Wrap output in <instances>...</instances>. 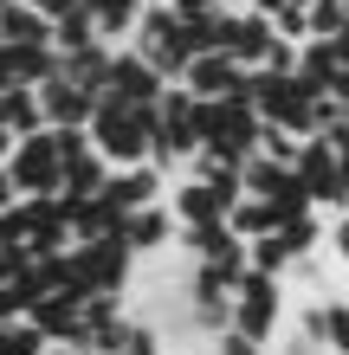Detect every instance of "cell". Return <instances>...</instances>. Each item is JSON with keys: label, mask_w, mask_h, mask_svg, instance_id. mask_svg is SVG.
<instances>
[{"label": "cell", "mask_w": 349, "mask_h": 355, "mask_svg": "<svg viewBox=\"0 0 349 355\" xmlns=\"http://www.w3.org/2000/svg\"><path fill=\"white\" fill-rule=\"evenodd\" d=\"M91 142L110 168H136V162H155V103H123V97H97L91 110Z\"/></svg>", "instance_id": "6da1fadb"}, {"label": "cell", "mask_w": 349, "mask_h": 355, "mask_svg": "<svg viewBox=\"0 0 349 355\" xmlns=\"http://www.w3.org/2000/svg\"><path fill=\"white\" fill-rule=\"evenodd\" d=\"M284 278H272V271H246L239 291H233V329H246V336H259L265 349L278 343L284 329Z\"/></svg>", "instance_id": "7a4b0ae2"}, {"label": "cell", "mask_w": 349, "mask_h": 355, "mask_svg": "<svg viewBox=\"0 0 349 355\" xmlns=\"http://www.w3.org/2000/svg\"><path fill=\"white\" fill-rule=\"evenodd\" d=\"M201 149V123H194V91L169 85L155 103V168H181Z\"/></svg>", "instance_id": "3957f363"}, {"label": "cell", "mask_w": 349, "mask_h": 355, "mask_svg": "<svg viewBox=\"0 0 349 355\" xmlns=\"http://www.w3.org/2000/svg\"><path fill=\"white\" fill-rule=\"evenodd\" d=\"M58 168H65V149H58V130L46 123V130L33 136H13V155H7V175L19 194H58Z\"/></svg>", "instance_id": "277c9868"}, {"label": "cell", "mask_w": 349, "mask_h": 355, "mask_svg": "<svg viewBox=\"0 0 349 355\" xmlns=\"http://www.w3.org/2000/svg\"><path fill=\"white\" fill-rule=\"evenodd\" d=\"M130 46L149 58L169 85H181V71H188V46H181V13H175V7H142Z\"/></svg>", "instance_id": "5b68a950"}, {"label": "cell", "mask_w": 349, "mask_h": 355, "mask_svg": "<svg viewBox=\"0 0 349 355\" xmlns=\"http://www.w3.org/2000/svg\"><path fill=\"white\" fill-rule=\"evenodd\" d=\"M123 239H130L136 259H162V252H175V245H181V220H175L169 200L136 207V214H123Z\"/></svg>", "instance_id": "8992f818"}, {"label": "cell", "mask_w": 349, "mask_h": 355, "mask_svg": "<svg viewBox=\"0 0 349 355\" xmlns=\"http://www.w3.org/2000/svg\"><path fill=\"white\" fill-rule=\"evenodd\" d=\"M162 91H169V78H162L136 46H117V52H110V85H104V97H123V103H162Z\"/></svg>", "instance_id": "52a82bcc"}, {"label": "cell", "mask_w": 349, "mask_h": 355, "mask_svg": "<svg viewBox=\"0 0 349 355\" xmlns=\"http://www.w3.org/2000/svg\"><path fill=\"white\" fill-rule=\"evenodd\" d=\"M246 78H253V71H246L233 52L214 46V52H194V58H188L181 85H188L194 97H246Z\"/></svg>", "instance_id": "ba28073f"}, {"label": "cell", "mask_w": 349, "mask_h": 355, "mask_svg": "<svg viewBox=\"0 0 349 355\" xmlns=\"http://www.w3.org/2000/svg\"><path fill=\"white\" fill-rule=\"evenodd\" d=\"M298 329H304V336H311L323 355H349V291H330V297L304 304Z\"/></svg>", "instance_id": "9c48e42d"}, {"label": "cell", "mask_w": 349, "mask_h": 355, "mask_svg": "<svg viewBox=\"0 0 349 355\" xmlns=\"http://www.w3.org/2000/svg\"><path fill=\"white\" fill-rule=\"evenodd\" d=\"M162 175H169V168H155V162H136V168H110V181H104V200L117 207V214H136V207H155V200H169V187H162Z\"/></svg>", "instance_id": "30bf717a"}, {"label": "cell", "mask_w": 349, "mask_h": 355, "mask_svg": "<svg viewBox=\"0 0 349 355\" xmlns=\"http://www.w3.org/2000/svg\"><path fill=\"white\" fill-rule=\"evenodd\" d=\"M39 103H46V123L71 130V123H91L97 91H91V85H78V78H65V71H52L46 85H39Z\"/></svg>", "instance_id": "8fae6325"}, {"label": "cell", "mask_w": 349, "mask_h": 355, "mask_svg": "<svg viewBox=\"0 0 349 355\" xmlns=\"http://www.w3.org/2000/svg\"><path fill=\"white\" fill-rule=\"evenodd\" d=\"M169 207H175L181 226H201V220H227L233 194H227V187H214V181H201V175H188V181L169 187Z\"/></svg>", "instance_id": "7c38bea8"}, {"label": "cell", "mask_w": 349, "mask_h": 355, "mask_svg": "<svg viewBox=\"0 0 349 355\" xmlns=\"http://www.w3.org/2000/svg\"><path fill=\"white\" fill-rule=\"evenodd\" d=\"M298 78L311 85L317 97L343 78V52H337V39H298Z\"/></svg>", "instance_id": "4fadbf2b"}, {"label": "cell", "mask_w": 349, "mask_h": 355, "mask_svg": "<svg viewBox=\"0 0 349 355\" xmlns=\"http://www.w3.org/2000/svg\"><path fill=\"white\" fill-rule=\"evenodd\" d=\"M104 181H110V162L97 155V142H91V149L65 155V168H58V194H104Z\"/></svg>", "instance_id": "5bb4252c"}, {"label": "cell", "mask_w": 349, "mask_h": 355, "mask_svg": "<svg viewBox=\"0 0 349 355\" xmlns=\"http://www.w3.org/2000/svg\"><path fill=\"white\" fill-rule=\"evenodd\" d=\"M0 39H13V46H52V19L33 0H13V7H0Z\"/></svg>", "instance_id": "9a60e30c"}, {"label": "cell", "mask_w": 349, "mask_h": 355, "mask_svg": "<svg viewBox=\"0 0 349 355\" xmlns=\"http://www.w3.org/2000/svg\"><path fill=\"white\" fill-rule=\"evenodd\" d=\"M85 46H104V33H97L91 7L58 13V19H52V52H58V58H71V52H85Z\"/></svg>", "instance_id": "2e32d148"}, {"label": "cell", "mask_w": 349, "mask_h": 355, "mask_svg": "<svg viewBox=\"0 0 349 355\" xmlns=\"http://www.w3.org/2000/svg\"><path fill=\"white\" fill-rule=\"evenodd\" d=\"M85 7L97 19V33H104V46H130V33L142 19V0H85Z\"/></svg>", "instance_id": "e0dca14e"}, {"label": "cell", "mask_w": 349, "mask_h": 355, "mask_svg": "<svg viewBox=\"0 0 349 355\" xmlns=\"http://www.w3.org/2000/svg\"><path fill=\"white\" fill-rule=\"evenodd\" d=\"M110 52H117V46H85V52L58 58V71H65V78H78V85H91L97 97H104V85H110Z\"/></svg>", "instance_id": "ac0fdd59"}, {"label": "cell", "mask_w": 349, "mask_h": 355, "mask_svg": "<svg viewBox=\"0 0 349 355\" xmlns=\"http://www.w3.org/2000/svg\"><path fill=\"white\" fill-rule=\"evenodd\" d=\"M246 259H253V271H272V278H291V271H298V259H291V245H284V233L246 239Z\"/></svg>", "instance_id": "d6986e66"}, {"label": "cell", "mask_w": 349, "mask_h": 355, "mask_svg": "<svg viewBox=\"0 0 349 355\" xmlns=\"http://www.w3.org/2000/svg\"><path fill=\"white\" fill-rule=\"evenodd\" d=\"M0 123H7L13 136L46 130V103H39V91H7V110H0Z\"/></svg>", "instance_id": "ffe728a7"}, {"label": "cell", "mask_w": 349, "mask_h": 355, "mask_svg": "<svg viewBox=\"0 0 349 355\" xmlns=\"http://www.w3.org/2000/svg\"><path fill=\"white\" fill-rule=\"evenodd\" d=\"M343 26H349L343 0H311V7H304V33H311V39H337Z\"/></svg>", "instance_id": "44dd1931"}, {"label": "cell", "mask_w": 349, "mask_h": 355, "mask_svg": "<svg viewBox=\"0 0 349 355\" xmlns=\"http://www.w3.org/2000/svg\"><path fill=\"white\" fill-rule=\"evenodd\" d=\"M323 265H330L337 278H349V207H343V214H330V233H323Z\"/></svg>", "instance_id": "7402d4cb"}, {"label": "cell", "mask_w": 349, "mask_h": 355, "mask_svg": "<svg viewBox=\"0 0 349 355\" xmlns=\"http://www.w3.org/2000/svg\"><path fill=\"white\" fill-rule=\"evenodd\" d=\"M207 355H265V343H259V336H246V329H233V323H227V329H220V336L207 343Z\"/></svg>", "instance_id": "603a6c76"}, {"label": "cell", "mask_w": 349, "mask_h": 355, "mask_svg": "<svg viewBox=\"0 0 349 355\" xmlns=\"http://www.w3.org/2000/svg\"><path fill=\"white\" fill-rule=\"evenodd\" d=\"M330 149H337V175H343V194H349V123H330Z\"/></svg>", "instance_id": "cb8c5ba5"}, {"label": "cell", "mask_w": 349, "mask_h": 355, "mask_svg": "<svg viewBox=\"0 0 349 355\" xmlns=\"http://www.w3.org/2000/svg\"><path fill=\"white\" fill-rule=\"evenodd\" d=\"M169 7H175L181 19H207V13H220V0H169Z\"/></svg>", "instance_id": "d4e9b609"}, {"label": "cell", "mask_w": 349, "mask_h": 355, "mask_svg": "<svg viewBox=\"0 0 349 355\" xmlns=\"http://www.w3.org/2000/svg\"><path fill=\"white\" fill-rule=\"evenodd\" d=\"M33 7L46 13V19H58V13H71V7H85V0H33Z\"/></svg>", "instance_id": "484cf974"}, {"label": "cell", "mask_w": 349, "mask_h": 355, "mask_svg": "<svg viewBox=\"0 0 349 355\" xmlns=\"http://www.w3.org/2000/svg\"><path fill=\"white\" fill-rule=\"evenodd\" d=\"M7 155H13V130L0 123V162H7Z\"/></svg>", "instance_id": "4316f807"}, {"label": "cell", "mask_w": 349, "mask_h": 355, "mask_svg": "<svg viewBox=\"0 0 349 355\" xmlns=\"http://www.w3.org/2000/svg\"><path fill=\"white\" fill-rule=\"evenodd\" d=\"M46 355H85V349H78V343H52Z\"/></svg>", "instance_id": "83f0119b"}, {"label": "cell", "mask_w": 349, "mask_h": 355, "mask_svg": "<svg viewBox=\"0 0 349 355\" xmlns=\"http://www.w3.org/2000/svg\"><path fill=\"white\" fill-rule=\"evenodd\" d=\"M220 7H253V0H220Z\"/></svg>", "instance_id": "f1b7e54d"}, {"label": "cell", "mask_w": 349, "mask_h": 355, "mask_svg": "<svg viewBox=\"0 0 349 355\" xmlns=\"http://www.w3.org/2000/svg\"><path fill=\"white\" fill-rule=\"evenodd\" d=\"M142 7H169V0H142Z\"/></svg>", "instance_id": "f546056e"}, {"label": "cell", "mask_w": 349, "mask_h": 355, "mask_svg": "<svg viewBox=\"0 0 349 355\" xmlns=\"http://www.w3.org/2000/svg\"><path fill=\"white\" fill-rule=\"evenodd\" d=\"M0 7H13V0H0Z\"/></svg>", "instance_id": "4dcf8cb0"}]
</instances>
